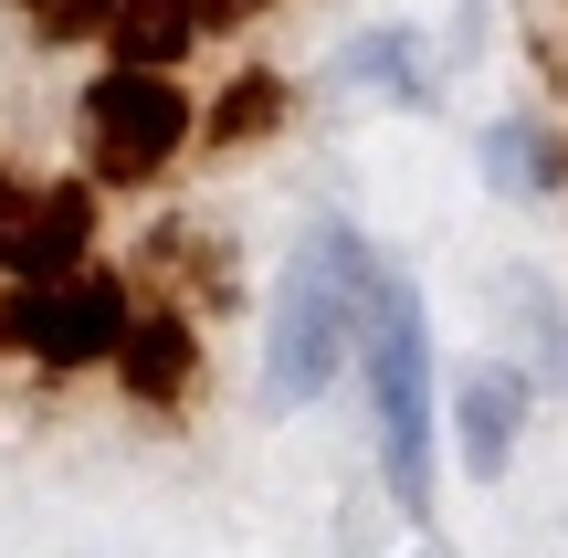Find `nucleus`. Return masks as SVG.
Listing matches in <instances>:
<instances>
[{"instance_id": "2eb2a0df", "label": "nucleus", "mask_w": 568, "mask_h": 558, "mask_svg": "<svg viewBox=\"0 0 568 558\" xmlns=\"http://www.w3.org/2000/svg\"><path fill=\"white\" fill-rule=\"evenodd\" d=\"M264 0H201V32H232V21H253Z\"/></svg>"}, {"instance_id": "6e6552de", "label": "nucleus", "mask_w": 568, "mask_h": 558, "mask_svg": "<svg viewBox=\"0 0 568 558\" xmlns=\"http://www.w3.org/2000/svg\"><path fill=\"white\" fill-rule=\"evenodd\" d=\"M105 42H116V63H180L201 42V0H116Z\"/></svg>"}, {"instance_id": "1a4fd4ad", "label": "nucleus", "mask_w": 568, "mask_h": 558, "mask_svg": "<svg viewBox=\"0 0 568 558\" xmlns=\"http://www.w3.org/2000/svg\"><path fill=\"white\" fill-rule=\"evenodd\" d=\"M485 180L506 190V201H548V190L568 180V169H558V138H548L537 116H506V126L485 138Z\"/></svg>"}, {"instance_id": "0eeeda50", "label": "nucleus", "mask_w": 568, "mask_h": 558, "mask_svg": "<svg viewBox=\"0 0 568 558\" xmlns=\"http://www.w3.org/2000/svg\"><path fill=\"white\" fill-rule=\"evenodd\" d=\"M116 379L148 400V412H180V400L201 390V327H190L180 306H169V316H126V337H116Z\"/></svg>"}, {"instance_id": "f8f14e48", "label": "nucleus", "mask_w": 568, "mask_h": 558, "mask_svg": "<svg viewBox=\"0 0 568 558\" xmlns=\"http://www.w3.org/2000/svg\"><path fill=\"white\" fill-rule=\"evenodd\" d=\"M347 74L379 84L389 105H432V84H422V42H410V32H368V42H347Z\"/></svg>"}, {"instance_id": "423d86ee", "label": "nucleus", "mask_w": 568, "mask_h": 558, "mask_svg": "<svg viewBox=\"0 0 568 558\" xmlns=\"http://www.w3.org/2000/svg\"><path fill=\"white\" fill-rule=\"evenodd\" d=\"M516 433H527V379L516 369H464L453 379V454H464L474 485H495L516 464Z\"/></svg>"}, {"instance_id": "9d476101", "label": "nucleus", "mask_w": 568, "mask_h": 558, "mask_svg": "<svg viewBox=\"0 0 568 558\" xmlns=\"http://www.w3.org/2000/svg\"><path fill=\"white\" fill-rule=\"evenodd\" d=\"M284 105H295V95H284V74L253 63V74L222 84V105L201 116V138H211V148H253V138H274V126H284Z\"/></svg>"}, {"instance_id": "dca6fc26", "label": "nucleus", "mask_w": 568, "mask_h": 558, "mask_svg": "<svg viewBox=\"0 0 568 558\" xmlns=\"http://www.w3.org/2000/svg\"><path fill=\"white\" fill-rule=\"evenodd\" d=\"M11 211H21V180H11V169H0V222H11Z\"/></svg>"}, {"instance_id": "f257e3e1", "label": "nucleus", "mask_w": 568, "mask_h": 558, "mask_svg": "<svg viewBox=\"0 0 568 558\" xmlns=\"http://www.w3.org/2000/svg\"><path fill=\"white\" fill-rule=\"evenodd\" d=\"M368 285H379V264H368V243L347 222L305 232V253L284 264L274 348H264V390L274 400H316L326 379H337V358L358 348V327H368Z\"/></svg>"}, {"instance_id": "39448f33", "label": "nucleus", "mask_w": 568, "mask_h": 558, "mask_svg": "<svg viewBox=\"0 0 568 558\" xmlns=\"http://www.w3.org/2000/svg\"><path fill=\"white\" fill-rule=\"evenodd\" d=\"M95 253V190L53 180V190H21V211L0 222V274L32 285V274H74Z\"/></svg>"}, {"instance_id": "f03ea898", "label": "nucleus", "mask_w": 568, "mask_h": 558, "mask_svg": "<svg viewBox=\"0 0 568 558\" xmlns=\"http://www.w3.org/2000/svg\"><path fill=\"white\" fill-rule=\"evenodd\" d=\"M358 358H368V412H379V475L410 517H432V327H422V295L389 264L368 285Z\"/></svg>"}, {"instance_id": "4468645a", "label": "nucleus", "mask_w": 568, "mask_h": 558, "mask_svg": "<svg viewBox=\"0 0 568 558\" xmlns=\"http://www.w3.org/2000/svg\"><path fill=\"white\" fill-rule=\"evenodd\" d=\"M105 11H116V0H21V21H32L42 42H95Z\"/></svg>"}, {"instance_id": "7ed1b4c3", "label": "nucleus", "mask_w": 568, "mask_h": 558, "mask_svg": "<svg viewBox=\"0 0 568 558\" xmlns=\"http://www.w3.org/2000/svg\"><path fill=\"white\" fill-rule=\"evenodd\" d=\"M190 95L169 84V63H116L105 84H84V169L105 190H148L190 148Z\"/></svg>"}, {"instance_id": "9b49d317", "label": "nucleus", "mask_w": 568, "mask_h": 558, "mask_svg": "<svg viewBox=\"0 0 568 558\" xmlns=\"http://www.w3.org/2000/svg\"><path fill=\"white\" fill-rule=\"evenodd\" d=\"M495 306H506L516 327L537 337V369H548V379H568V306H558V295L537 285V274H495Z\"/></svg>"}, {"instance_id": "20e7f679", "label": "nucleus", "mask_w": 568, "mask_h": 558, "mask_svg": "<svg viewBox=\"0 0 568 558\" xmlns=\"http://www.w3.org/2000/svg\"><path fill=\"white\" fill-rule=\"evenodd\" d=\"M126 285L116 274H32V285L0 295V348H32L42 369H84V358H116L126 337Z\"/></svg>"}, {"instance_id": "ddd939ff", "label": "nucleus", "mask_w": 568, "mask_h": 558, "mask_svg": "<svg viewBox=\"0 0 568 558\" xmlns=\"http://www.w3.org/2000/svg\"><path fill=\"white\" fill-rule=\"evenodd\" d=\"M148 253H159V274H169V285H201L211 306H222V295H232V264H222V243H211V232L169 222V232H159V243H148Z\"/></svg>"}]
</instances>
